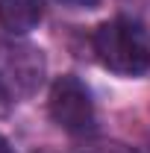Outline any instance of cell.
Wrapping results in <instances>:
<instances>
[{"label":"cell","instance_id":"obj_8","mask_svg":"<svg viewBox=\"0 0 150 153\" xmlns=\"http://www.w3.org/2000/svg\"><path fill=\"white\" fill-rule=\"evenodd\" d=\"M0 97H3V88H0Z\"/></svg>","mask_w":150,"mask_h":153},{"label":"cell","instance_id":"obj_5","mask_svg":"<svg viewBox=\"0 0 150 153\" xmlns=\"http://www.w3.org/2000/svg\"><path fill=\"white\" fill-rule=\"evenodd\" d=\"M85 153H132L130 147H124V144H97V147H91V150Z\"/></svg>","mask_w":150,"mask_h":153},{"label":"cell","instance_id":"obj_6","mask_svg":"<svg viewBox=\"0 0 150 153\" xmlns=\"http://www.w3.org/2000/svg\"><path fill=\"white\" fill-rule=\"evenodd\" d=\"M62 3H68V6H82V9H94L100 0H62Z\"/></svg>","mask_w":150,"mask_h":153},{"label":"cell","instance_id":"obj_7","mask_svg":"<svg viewBox=\"0 0 150 153\" xmlns=\"http://www.w3.org/2000/svg\"><path fill=\"white\" fill-rule=\"evenodd\" d=\"M0 153H15V150H12V144H9L3 135H0Z\"/></svg>","mask_w":150,"mask_h":153},{"label":"cell","instance_id":"obj_2","mask_svg":"<svg viewBox=\"0 0 150 153\" xmlns=\"http://www.w3.org/2000/svg\"><path fill=\"white\" fill-rule=\"evenodd\" d=\"M47 109H50L53 124L68 133H88L94 127V100L85 82L76 79L74 74H65L53 82Z\"/></svg>","mask_w":150,"mask_h":153},{"label":"cell","instance_id":"obj_4","mask_svg":"<svg viewBox=\"0 0 150 153\" xmlns=\"http://www.w3.org/2000/svg\"><path fill=\"white\" fill-rule=\"evenodd\" d=\"M41 21V0H0V24L9 33H30Z\"/></svg>","mask_w":150,"mask_h":153},{"label":"cell","instance_id":"obj_3","mask_svg":"<svg viewBox=\"0 0 150 153\" xmlns=\"http://www.w3.org/2000/svg\"><path fill=\"white\" fill-rule=\"evenodd\" d=\"M6 65L15 74L12 79L24 91H33L36 85H41V71H44L41 50H36V47H9L6 50Z\"/></svg>","mask_w":150,"mask_h":153},{"label":"cell","instance_id":"obj_1","mask_svg":"<svg viewBox=\"0 0 150 153\" xmlns=\"http://www.w3.org/2000/svg\"><path fill=\"white\" fill-rule=\"evenodd\" d=\"M94 53L97 59L124 76H138L147 71L150 65V50L147 41L141 36V30L130 21H106L94 30Z\"/></svg>","mask_w":150,"mask_h":153}]
</instances>
